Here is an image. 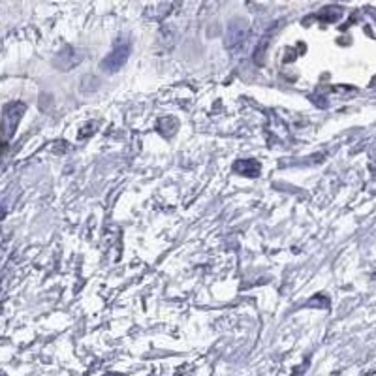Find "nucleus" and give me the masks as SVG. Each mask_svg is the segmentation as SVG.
Instances as JSON below:
<instances>
[{"instance_id": "nucleus-1", "label": "nucleus", "mask_w": 376, "mask_h": 376, "mask_svg": "<svg viewBox=\"0 0 376 376\" xmlns=\"http://www.w3.org/2000/svg\"><path fill=\"white\" fill-rule=\"evenodd\" d=\"M25 104L21 102H13L8 104L6 108H4V113H2V125H0V137L8 142V139H12V136L18 130V125L21 117L25 113Z\"/></svg>"}, {"instance_id": "nucleus-2", "label": "nucleus", "mask_w": 376, "mask_h": 376, "mask_svg": "<svg viewBox=\"0 0 376 376\" xmlns=\"http://www.w3.org/2000/svg\"><path fill=\"white\" fill-rule=\"evenodd\" d=\"M128 57H130V44L126 40H119L115 44L113 51L104 58L102 64H100V68H102L104 72H108V74H115L117 70H120L125 66Z\"/></svg>"}, {"instance_id": "nucleus-3", "label": "nucleus", "mask_w": 376, "mask_h": 376, "mask_svg": "<svg viewBox=\"0 0 376 376\" xmlns=\"http://www.w3.org/2000/svg\"><path fill=\"white\" fill-rule=\"evenodd\" d=\"M83 57H85V53L81 51V49L68 46L58 53L57 58H55V64H57L61 70H72L83 61Z\"/></svg>"}, {"instance_id": "nucleus-4", "label": "nucleus", "mask_w": 376, "mask_h": 376, "mask_svg": "<svg viewBox=\"0 0 376 376\" xmlns=\"http://www.w3.org/2000/svg\"><path fill=\"white\" fill-rule=\"evenodd\" d=\"M246 40V25L243 21H234L228 30V46L241 47Z\"/></svg>"}, {"instance_id": "nucleus-5", "label": "nucleus", "mask_w": 376, "mask_h": 376, "mask_svg": "<svg viewBox=\"0 0 376 376\" xmlns=\"http://www.w3.org/2000/svg\"><path fill=\"white\" fill-rule=\"evenodd\" d=\"M234 170L237 171V173H241V175L245 177H258L260 175V164H258L256 160H237L234 164Z\"/></svg>"}, {"instance_id": "nucleus-6", "label": "nucleus", "mask_w": 376, "mask_h": 376, "mask_svg": "<svg viewBox=\"0 0 376 376\" xmlns=\"http://www.w3.org/2000/svg\"><path fill=\"white\" fill-rule=\"evenodd\" d=\"M318 18L322 19V21H325V23H335V21H339V19L342 18V8L339 6L324 8V10L318 13Z\"/></svg>"}]
</instances>
